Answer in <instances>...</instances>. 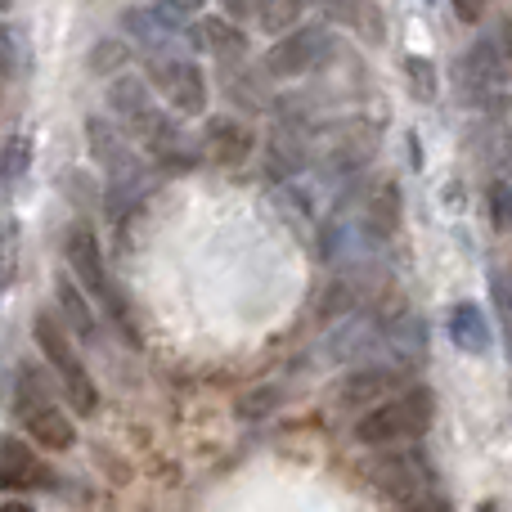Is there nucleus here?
<instances>
[{
  "instance_id": "nucleus-1",
  "label": "nucleus",
  "mask_w": 512,
  "mask_h": 512,
  "mask_svg": "<svg viewBox=\"0 0 512 512\" xmlns=\"http://www.w3.org/2000/svg\"><path fill=\"white\" fill-rule=\"evenodd\" d=\"M86 144H90V158L95 167L104 171L108 180V198H113V212H122L131 198L149 194V167L153 162L144 158L140 149L131 144V135L122 126H113L108 117H86Z\"/></svg>"
},
{
  "instance_id": "nucleus-2",
  "label": "nucleus",
  "mask_w": 512,
  "mask_h": 512,
  "mask_svg": "<svg viewBox=\"0 0 512 512\" xmlns=\"http://www.w3.org/2000/svg\"><path fill=\"white\" fill-rule=\"evenodd\" d=\"M508 77H512V45L504 27H486L454 63V81H459L463 104L486 108V113L508 104Z\"/></svg>"
},
{
  "instance_id": "nucleus-3",
  "label": "nucleus",
  "mask_w": 512,
  "mask_h": 512,
  "mask_svg": "<svg viewBox=\"0 0 512 512\" xmlns=\"http://www.w3.org/2000/svg\"><path fill=\"white\" fill-rule=\"evenodd\" d=\"M436 418V396L427 387H405L400 396L382 400V405L364 409L355 418L351 436L364 445V450H396L405 441H418V436L432 427Z\"/></svg>"
},
{
  "instance_id": "nucleus-4",
  "label": "nucleus",
  "mask_w": 512,
  "mask_h": 512,
  "mask_svg": "<svg viewBox=\"0 0 512 512\" xmlns=\"http://www.w3.org/2000/svg\"><path fill=\"white\" fill-rule=\"evenodd\" d=\"M337 54H342V41H337L333 23L315 18V23H301L292 32L274 36V45L261 54V68L270 81H301L328 72L337 63Z\"/></svg>"
},
{
  "instance_id": "nucleus-5",
  "label": "nucleus",
  "mask_w": 512,
  "mask_h": 512,
  "mask_svg": "<svg viewBox=\"0 0 512 512\" xmlns=\"http://www.w3.org/2000/svg\"><path fill=\"white\" fill-rule=\"evenodd\" d=\"M32 337H36V346H41L45 364L54 369V382H59V391H63V400H68L72 414H81V418L95 414L99 409V387H95V378H90V369L81 364L77 342H72V333L63 328V319L50 315V310L36 315Z\"/></svg>"
},
{
  "instance_id": "nucleus-6",
  "label": "nucleus",
  "mask_w": 512,
  "mask_h": 512,
  "mask_svg": "<svg viewBox=\"0 0 512 512\" xmlns=\"http://www.w3.org/2000/svg\"><path fill=\"white\" fill-rule=\"evenodd\" d=\"M63 256H68V274H77V283L99 301V306H104V315L117 319V324L131 333V319H126V301H122V292H117L113 274H108V265H104V252H99L95 225H90V221H72L68 234H63Z\"/></svg>"
},
{
  "instance_id": "nucleus-7",
  "label": "nucleus",
  "mask_w": 512,
  "mask_h": 512,
  "mask_svg": "<svg viewBox=\"0 0 512 512\" xmlns=\"http://www.w3.org/2000/svg\"><path fill=\"white\" fill-rule=\"evenodd\" d=\"M378 158V131L364 117H346L333 126H315V167L333 180L360 176Z\"/></svg>"
},
{
  "instance_id": "nucleus-8",
  "label": "nucleus",
  "mask_w": 512,
  "mask_h": 512,
  "mask_svg": "<svg viewBox=\"0 0 512 512\" xmlns=\"http://www.w3.org/2000/svg\"><path fill=\"white\" fill-rule=\"evenodd\" d=\"M153 95L171 108L176 117H203L212 104V81H207L203 63L189 54H171V59H149V77Z\"/></svg>"
},
{
  "instance_id": "nucleus-9",
  "label": "nucleus",
  "mask_w": 512,
  "mask_h": 512,
  "mask_svg": "<svg viewBox=\"0 0 512 512\" xmlns=\"http://www.w3.org/2000/svg\"><path fill=\"white\" fill-rule=\"evenodd\" d=\"M369 481L391 504H409V499L436 495V468L418 450H382L378 459L369 463Z\"/></svg>"
},
{
  "instance_id": "nucleus-10",
  "label": "nucleus",
  "mask_w": 512,
  "mask_h": 512,
  "mask_svg": "<svg viewBox=\"0 0 512 512\" xmlns=\"http://www.w3.org/2000/svg\"><path fill=\"white\" fill-rule=\"evenodd\" d=\"M306 167H315V122H288L283 117L265 140V176L292 185Z\"/></svg>"
},
{
  "instance_id": "nucleus-11",
  "label": "nucleus",
  "mask_w": 512,
  "mask_h": 512,
  "mask_svg": "<svg viewBox=\"0 0 512 512\" xmlns=\"http://www.w3.org/2000/svg\"><path fill=\"white\" fill-rule=\"evenodd\" d=\"M198 153H203V162H212V167L234 171L256 153V131L248 122H239L234 113H212L203 122V135H198Z\"/></svg>"
},
{
  "instance_id": "nucleus-12",
  "label": "nucleus",
  "mask_w": 512,
  "mask_h": 512,
  "mask_svg": "<svg viewBox=\"0 0 512 512\" xmlns=\"http://www.w3.org/2000/svg\"><path fill=\"white\" fill-rule=\"evenodd\" d=\"M409 387V369H400V364H387V360H378V364H360V369H351L346 373V382L337 387V405L342 409H373V405H382V400H391V396H400V391Z\"/></svg>"
},
{
  "instance_id": "nucleus-13",
  "label": "nucleus",
  "mask_w": 512,
  "mask_h": 512,
  "mask_svg": "<svg viewBox=\"0 0 512 512\" xmlns=\"http://www.w3.org/2000/svg\"><path fill=\"white\" fill-rule=\"evenodd\" d=\"M185 45L198 50L203 59H221L225 68H230V63H248V50H252L248 32H243L230 14H198L194 23L185 27Z\"/></svg>"
},
{
  "instance_id": "nucleus-14",
  "label": "nucleus",
  "mask_w": 512,
  "mask_h": 512,
  "mask_svg": "<svg viewBox=\"0 0 512 512\" xmlns=\"http://www.w3.org/2000/svg\"><path fill=\"white\" fill-rule=\"evenodd\" d=\"M122 27L126 36H131L135 50H144V59H171V54H180V41H185V27L171 23L167 14H158V9H126L122 14Z\"/></svg>"
},
{
  "instance_id": "nucleus-15",
  "label": "nucleus",
  "mask_w": 512,
  "mask_h": 512,
  "mask_svg": "<svg viewBox=\"0 0 512 512\" xmlns=\"http://www.w3.org/2000/svg\"><path fill=\"white\" fill-rule=\"evenodd\" d=\"M378 351L387 355V364L414 369L427 355V324L409 310H396L391 319H378Z\"/></svg>"
},
{
  "instance_id": "nucleus-16",
  "label": "nucleus",
  "mask_w": 512,
  "mask_h": 512,
  "mask_svg": "<svg viewBox=\"0 0 512 512\" xmlns=\"http://www.w3.org/2000/svg\"><path fill=\"white\" fill-rule=\"evenodd\" d=\"M50 486V468L41 454L23 441V436H0V490L5 495H23V490Z\"/></svg>"
},
{
  "instance_id": "nucleus-17",
  "label": "nucleus",
  "mask_w": 512,
  "mask_h": 512,
  "mask_svg": "<svg viewBox=\"0 0 512 512\" xmlns=\"http://www.w3.org/2000/svg\"><path fill=\"white\" fill-rule=\"evenodd\" d=\"M324 360L328 364H351V360H360V355H369V351H378V319L373 315H346V319H337L333 328L324 333Z\"/></svg>"
},
{
  "instance_id": "nucleus-18",
  "label": "nucleus",
  "mask_w": 512,
  "mask_h": 512,
  "mask_svg": "<svg viewBox=\"0 0 512 512\" xmlns=\"http://www.w3.org/2000/svg\"><path fill=\"white\" fill-rule=\"evenodd\" d=\"M18 418H23L27 436H32L41 450L63 454V450H72V445H77V423H72L68 409H59V400H41V405H27V409H18Z\"/></svg>"
},
{
  "instance_id": "nucleus-19",
  "label": "nucleus",
  "mask_w": 512,
  "mask_h": 512,
  "mask_svg": "<svg viewBox=\"0 0 512 512\" xmlns=\"http://www.w3.org/2000/svg\"><path fill=\"white\" fill-rule=\"evenodd\" d=\"M225 99H230L234 108H243L248 117L274 113V104H279L265 68H252V63H230V68H225Z\"/></svg>"
},
{
  "instance_id": "nucleus-20",
  "label": "nucleus",
  "mask_w": 512,
  "mask_h": 512,
  "mask_svg": "<svg viewBox=\"0 0 512 512\" xmlns=\"http://www.w3.org/2000/svg\"><path fill=\"white\" fill-rule=\"evenodd\" d=\"M355 230L369 243H387L400 230V189L382 185L373 194H364V203L355 207Z\"/></svg>"
},
{
  "instance_id": "nucleus-21",
  "label": "nucleus",
  "mask_w": 512,
  "mask_h": 512,
  "mask_svg": "<svg viewBox=\"0 0 512 512\" xmlns=\"http://www.w3.org/2000/svg\"><path fill=\"white\" fill-rule=\"evenodd\" d=\"M324 9L328 23H342L346 32H355L364 45H378L387 36V18H382L378 0H315Z\"/></svg>"
},
{
  "instance_id": "nucleus-22",
  "label": "nucleus",
  "mask_w": 512,
  "mask_h": 512,
  "mask_svg": "<svg viewBox=\"0 0 512 512\" xmlns=\"http://www.w3.org/2000/svg\"><path fill=\"white\" fill-rule=\"evenodd\" d=\"M477 153L499 176H512V99L486 113V126L477 131Z\"/></svg>"
},
{
  "instance_id": "nucleus-23",
  "label": "nucleus",
  "mask_w": 512,
  "mask_h": 512,
  "mask_svg": "<svg viewBox=\"0 0 512 512\" xmlns=\"http://www.w3.org/2000/svg\"><path fill=\"white\" fill-rule=\"evenodd\" d=\"M54 301H59L63 328H68L77 342H95V337H99V319H95L86 292L77 288V279H72V274H59V279H54Z\"/></svg>"
},
{
  "instance_id": "nucleus-24",
  "label": "nucleus",
  "mask_w": 512,
  "mask_h": 512,
  "mask_svg": "<svg viewBox=\"0 0 512 512\" xmlns=\"http://www.w3.org/2000/svg\"><path fill=\"white\" fill-rule=\"evenodd\" d=\"M445 328H450V342L459 346L463 355H486L490 351V319L477 301H459V306L450 310V324Z\"/></svg>"
},
{
  "instance_id": "nucleus-25",
  "label": "nucleus",
  "mask_w": 512,
  "mask_h": 512,
  "mask_svg": "<svg viewBox=\"0 0 512 512\" xmlns=\"http://www.w3.org/2000/svg\"><path fill=\"white\" fill-rule=\"evenodd\" d=\"M306 5L310 0H261V5H256V27L270 36H283L306 23Z\"/></svg>"
},
{
  "instance_id": "nucleus-26",
  "label": "nucleus",
  "mask_w": 512,
  "mask_h": 512,
  "mask_svg": "<svg viewBox=\"0 0 512 512\" xmlns=\"http://www.w3.org/2000/svg\"><path fill=\"white\" fill-rule=\"evenodd\" d=\"M131 59H135V45L131 41H122V36H104V41L90 50L86 68L95 72V77H122V72L131 68Z\"/></svg>"
},
{
  "instance_id": "nucleus-27",
  "label": "nucleus",
  "mask_w": 512,
  "mask_h": 512,
  "mask_svg": "<svg viewBox=\"0 0 512 512\" xmlns=\"http://www.w3.org/2000/svg\"><path fill=\"white\" fill-rule=\"evenodd\" d=\"M27 162H32V140L27 135H9L5 149H0V185L14 189L27 176Z\"/></svg>"
},
{
  "instance_id": "nucleus-28",
  "label": "nucleus",
  "mask_w": 512,
  "mask_h": 512,
  "mask_svg": "<svg viewBox=\"0 0 512 512\" xmlns=\"http://www.w3.org/2000/svg\"><path fill=\"white\" fill-rule=\"evenodd\" d=\"M405 81H409V90H414L418 104H436V95H441V86H436V68H432V59H423V54H409L405 59Z\"/></svg>"
},
{
  "instance_id": "nucleus-29",
  "label": "nucleus",
  "mask_w": 512,
  "mask_h": 512,
  "mask_svg": "<svg viewBox=\"0 0 512 512\" xmlns=\"http://www.w3.org/2000/svg\"><path fill=\"white\" fill-rule=\"evenodd\" d=\"M23 68H27V36L14 23H0V72L23 77Z\"/></svg>"
},
{
  "instance_id": "nucleus-30",
  "label": "nucleus",
  "mask_w": 512,
  "mask_h": 512,
  "mask_svg": "<svg viewBox=\"0 0 512 512\" xmlns=\"http://www.w3.org/2000/svg\"><path fill=\"white\" fill-rule=\"evenodd\" d=\"M18 221L14 216H5V221H0V292L5 288H14V279H18Z\"/></svg>"
},
{
  "instance_id": "nucleus-31",
  "label": "nucleus",
  "mask_w": 512,
  "mask_h": 512,
  "mask_svg": "<svg viewBox=\"0 0 512 512\" xmlns=\"http://www.w3.org/2000/svg\"><path fill=\"white\" fill-rule=\"evenodd\" d=\"M283 405V387H256V391H248V396H239V405H234V414L239 418H248V423H261V418H270L274 409Z\"/></svg>"
},
{
  "instance_id": "nucleus-32",
  "label": "nucleus",
  "mask_w": 512,
  "mask_h": 512,
  "mask_svg": "<svg viewBox=\"0 0 512 512\" xmlns=\"http://www.w3.org/2000/svg\"><path fill=\"white\" fill-rule=\"evenodd\" d=\"M153 9H158V14H167L171 23L189 27L198 14H207V0H153Z\"/></svg>"
},
{
  "instance_id": "nucleus-33",
  "label": "nucleus",
  "mask_w": 512,
  "mask_h": 512,
  "mask_svg": "<svg viewBox=\"0 0 512 512\" xmlns=\"http://www.w3.org/2000/svg\"><path fill=\"white\" fill-rule=\"evenodd\" d=\"M490 212H495V221L504 230H512V176H499L490 185Z\"/></svg>"
},
{
  "instance_id": "nucleus-34",
  "label": "nucleus",
  "mask_w": 512,
  "mask_h": 512,
  "mask_svg": "<svg viewBox=\"0 0 512 512\" xmlns=\"http://www.w3.org/2000/svg\"><path fill=\"white\" fill-rule=\"evenodd\" d=\"M490 5H495V0H450L454 18H459V23H468V27H477L481 18L490 14Z\"/></svg>"
},
{
  "instance_id": "nucleus-35",
  "label": "nucleus",
  "mask_w": 512,
  "mask_h": 512,
  "mask_svg": "<svg viewBox=\"0 0 512 512\" xmlns=\"http://www.w3.org/2000/svg\"><path fill=\"white\" fill-rule=\"evenodd\" d=\"M391 512H450V504H445V495L436 490V495L409 499V504H391Z\"/></svg>"
},
{
  "instance_id": "nucleus-36",
  "label": "nucleus",
  "mask_w": 512,
  "mask_h": 512,
  "mask_svg": "<svg viewBox=\"0 0 512 512\" xmlns=\"http://www.w3.org/2000/svg\"><path fill=\"white\" fill-rule=\"evenodd\" d=\"M256 5L261 0H221V14H230L234 23H256Z\"/></svg>"
},
{
  "instance_id": "nucleus-37",
  "label": "nucleus",
  "mask_w": 512,
  "mask_h": 512,
  "mask_svg": "<svg viewBox=\"0 0 512 512\" xmlns=\"http://www.w3.org/2000/svg\"><path fill=\"white\" fill-rule=\"evenodd\" d=\"M495 297H499V306H504L508 315H512V265L495 279Z\"/></svg>"
},
{
  "instance_id": "nucleus-38",
  "label": "nucleus",
  "mask_w": 512,
  "mask_h": 512,
  "mask_svg": "<svg viewBox=\"0 0 512 512\" xmlns=\"http://www.w3.org/2000/svg\"><path fill=\"white\" fill-rule=\"evenodd\" d=\"M0 512H36V508L23 504V499H9V504H0Z\"/></svg>"
},
{
  "instance_id": "nucleus-39",
  "label": "nucleus",
  "mask_w": 512,
  "mask_h": 512,
  "mask_svg": "<svg viewBox=\"0 0 512 512\" xmlns=\"http://www.w3.org/2000/svg\"><path fill=\"white\" fill-rule=\"evenodd\" d=\"M9 9H14V0H0V14H9Z\"/></svg>"
}]
</instances>
